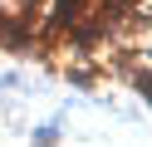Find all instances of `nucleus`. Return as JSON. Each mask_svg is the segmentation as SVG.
<instances>
[{
  "mask_svg": "<svg viewBox=\"0 0 152 147\" xmlns=\"http://www.w3.org/2000/svg\"><path fill=\"white\" fill-rule=\"evenodd\" d=\"M83 10H88V0H54V10L44 15V34H69L83 20Z\"/></svg>",
  "mask_w": 152,
  "mask_h": 147,
  "instance_id": "1",
  "label": "nucleus"
},
{
  "mask_svg": "<svg viewBox=\"0 0 152 147\" xmlns=\"http://www.w3.org/2000/svg\"><path fill=\"white\" fill-rule=\"evenodd\" d=\"M54 142H59V127H54V123H49V127H39V137H34V147H54Z\"/></svg>",
  "mask_w": 152,
  "mask_h": 147,
  "instance_id": "2",
  "label": "nucleus"
}]
</instances>
